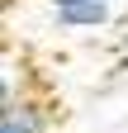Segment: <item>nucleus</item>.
Returning <instances> with one entry per match:
<instances>
[{
    "label": "nucleus",
    "instance_id": "7ed1b4c3",
    "mask_svg": "<svg viewBox=\"0 0 128 133\" xmlns=\"http://www.w3.org/2000/svg\"><path fill=\"white\" fill-rule=\"evenodd\" d=\"M47 5H52V10H62V5H76V0H47Z\"/></svg>",
    "mask_w": 128,
    "mask_h": 133
},
{
    "label": "nucleus",
    "instance_id": "f03ea898",
    "mask_svg": "<svg viewBox=\"0 0 128 133\" xmlns=\"http://www.w3.org/2000/svg\"><path fill=\"white\" fill-rule=\"evenodd\" d=\"M52 14H57L62 29H100V24L114 19V5L109 0H76V5H62Z\"/></svg>",
    "mask_w": 128,
    "mask_h": 133
},
{
    "label": "nucleus",
    "instance_id": "f257e3e1",
    "mask_svg": "<svg viewBox=\"0 0 128 133\" xmlns=\"http://www.w3.org/2000/svg\"><path fill=\"white\" fill-rule=\"evenodd\" d=\"M0 133H47V109L38 100H14L0 109Z\"/></svg>",
    "mask_w": 128,
    "mask_h": 133
}]
</instances>
